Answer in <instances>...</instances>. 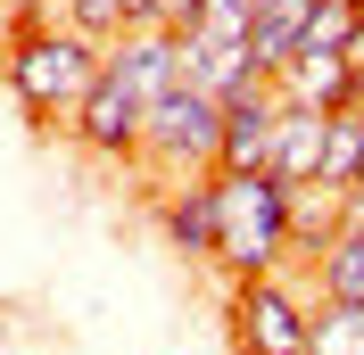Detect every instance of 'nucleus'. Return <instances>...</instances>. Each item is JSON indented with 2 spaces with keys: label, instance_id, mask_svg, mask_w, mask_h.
Listing matches in <instances>:
<instances>
[{
  "label": "nucleus",
  "instance_id": "f8f14e48",
  "mask_svg": "<svg viewBox=\"0 0 364 355\" xmlns=\"http://www.w3.org/2000/svg\"><path fill=\"white\" fill-rule=\"evenodd\" d=\"M323 182H331V190H356V182H364V99L331 108V133H323Z\"/></svg>",
  "mask_w": 364,
  "mask_h": 355
},
{
  "label": "nucleus",
  "instance_id": "6e6552de",
  "mask_svg": "<svg viewBox=\"0 0 364 355\" xmlns=\"http://www.w3.org/2000/svg\"><path fill=\"white\" fill-rule=\"evenodd\" d=\"M158 223L166 240L191 248V256H215V174H174L158 199Z\"/></svg>",
  "mask_w": 364,
  "mask_h": 355
},
{
  "label": "nucleus",
  "instance_id": "2eb2a0df",
  "mask_svg": "<svg viewBox=\"0 0 364 355\" xmlns=\"http://www.w3.org/2000/svg\"><path fill=\"white\" fill-rule=\"evenodd\" d=\"M257 17H265V25H290V33H298V25L315 17V0H257Z\"/></svg>",
  "mask_w": 364,
  "mask_h": 355
},
{
  "label": "nucleus",
  "instance_id": "ddd939ff",
  "mask_svg": "<svg viewBox=\"0 0 364 355\" xmlns=\"http://www.w3.org/2000/svg\"><path fill=\"white\" fill-rule=\"evenodd\" d=\"M306 273H315V297H356L364 306V240L356 231H331V240L306 256Z\"/></svg>",
  "mask_w": 364,
  "mask_h": 355
},
{
  "label": "nucleus",
  "instance_id": "20e7f679",
  "mask_svg": "<svg viewBox=\"0 0 364 355\" xmlns=\"http://www.w3.org/2000/svg\"><path fill=\"white\" fill-rule=\"evenodd\" d=\"M232 339H249L257 355H306V297L282 273L232 281Z\"/></svg>",
  "mask_w": 364,
  "mask_h": 355
},
{
  "label": "nucleus",
  "instance_id": "dca6fc26",
  "mask_svg": "<svg viewBox=\"0 0 364 355\" xmlns=\"http://www.w3.org/2000/svg\"><path fill=\"white\" fill-rule=\"evenodd\" d=\"M340 58H348V83H356V99H364V17H356V33H348Z\"/></svg>",
  "mask_w": 364,
  "mask_h": 355
},
{
  "label": "nucleus",
  "instance_id": "f257e3e1",
  "mask_svg": "<svg viewBox=\"0 0 364 355\" xmlns=\"http://www.w3.org/2000/svg\"><path fill=\"white\" fill-rule=\"evenodd\" d=\"M100 83V42L58 17H17L9 33V91L33 124H75L83 91Z\"/></svg>",
  "mask_w": 364,
  "mask_h": 355
},
{
  "label": "nucleus",
  "instance_id": "4468645a",
  "mask_svg": "<svg viewBox=\"0 0 364 355\" xmlns=\"http://www.w3.org/2000/svg\"><path fill=\"white\" fill-rule=\"evenodd\" d=\"M356 17H364V0H315V17L298 25V42H306V50H348Z\"/></svg>",
  "mask_w": 364,
  "mask_h": 355
},
{
  "label": "nucleus",
  "instance_id": "423d86ee",
  "mask_svg": "<svg viewBox=\"0 0 364 355\" xmlns=\"http://www.w3.org/2000/svg\"><path fill=\"white\" fill-rule=\"evenodd\" d=\"M273 116H282L273 83L224 99V133H215V165H224V174H249V165H265V157H273Z\"/></svg>",
  "mask_w": 364,
  "mask_h": 355
},
{
  "label": "nucleus",
  "instance_id": "9b49d317",
  "mask_svg": "<svg viewBox=\"0 0 364 355\" xmlns=\"http://www.w3.org/2000/svg\"><path fill=\"white\" fill-rule=\"evenodd\" d=\"M340 231V190L331 182H290V256H315Z\"/></svg>",
  "mask_w": 364,
  "mask_h": 355
},
{
  "label": "nucleus",
  "instance_id": "f3484780",
  "mask_svg": "<svg viewBox=\"0 0 364 355\" xmlns=\"http://www.w3.org/2000/svg\"><path fill=\"white\" fill-rule=\"evenodd\" d=\"M340 231H356V240H364V182H356V190H340Z\"/></svg>",
  "mask_w": 364,
  "mask_h": 355
},
{
  "label": "nucleus",
  "instance_id": "7ed1b4c3",
  "mask_svg": "<svg viewBox=\"0 0 364 355\" xmlns=\"http://www.w3.org/2000/svg\"><path fill=\"white\" fill-rule=\"evenodd\" d=\"M215 133H224V108H215L199 83H166L158 99H149V116H141V157L133 165H149L158 182L207 174V165H215Z\"/></svg>",
  "mask_w": 364,
  "mask_h": 355
},
{
  "label": "nucleus",
  "instance_id": "1a4fd4ad",
  "mask_svg": "<svg viewBox=\"0 0 364 355\" xmlns=\"http://www.w3.org/2000/svg\"><path fill=\"white\" fill-rule=\"evenodd\" d=\"M323 133H331V116H323V108H290V99H282L265 174H282V182H323Z\"/></svg>",
  "mask_w": 364,
  "mask_h": 355
},
{
  "label": "nucleus",
  "instance_id": "f03ea898",
  "mask_svg": "<svg viewBox=\"0 0 364 355\" xmlns=\"http://www.w3.org/2000/svg\"><path fill=\"white\" fill-rule=\"evenodd\" d=\"M215 174V265L232 281H249V273H282L290 256V182L249 165V174H224V165H207Z\"/></svg>",
  "mask_w": 364,
  "mask_h": 355
},
{
  "label": "nucleus",
  "instance_id": "6ab92c4d",
  "mask_svg": "<svg viewBox=\"0 0 364 355\" xmlns=\"http://www.w3.org/2000/svg\"><path fill=\"white\" fill-rule=\"evenodd\" d=\"M232 355H257V347H249V339H232Z\"/></svg>",
  "mask_w": 364,
  "mask_h": 355
},
{
  "label": "nucleus",
  "instance_id": "a211bd4d",
  "mask_svg": "<svg viewBox=\"0 0 364 355\" xmlns=\"http://www.w3.org/2000/svg\"><path fill=\"white\" fill-rule=\"evenodd\" d=\"M25 17H50V9H42V0H25Z\"/></svg>",
  "mask_w": 364,
  "mask_h": 355
},
{
  "label": "nucleus",
  "instance_id": "39448f33",
  "mask_svg": "<svg viewBox=\"0 0 364 355\" xmlns=\"http://www.w3.org/2000/svg\"><path fill=\"white\" fill-rule=\"evenodd\" d=\"M141 116H149V99L100 67V83L83 91V108H75V124H67V133L83 141L91 157H116V165H133V157H141Z\"/></svg>",
  "mask_w": 364,
  "mask_h": 355
},
{
  "label": "nucleus",
  "instance_id": "0eeeda50",
  "mask_svg": "<svg viewBox=\"0 0 364 355\" xmlns=\"http://www.w3.org/2000/svg\"><path fill=\"white\" fill-rule=\"evenodd\" d=\"M273 99H290V108H348V99H356V83H348V58L340 50H306L298 42L290 58H282V67H273Z\"/></svg>",
  "mask_w": 364,
  "mask_h": 355
},
{
  "label": "nucleus",
  "instance_id": "9d476101",
  "mask_svg": "<svg viewBox=\"0 0 364 355\" xmlns=\"http://www.w3.org/2000/svg\"><path fill=\"white\" fill-rule=\"evenodd\" d=\"M306 355H364V306L356 297H306Z\"/></svg>",
  "mask_w": 364,
  "mask_h": 355
}]
</instances>
